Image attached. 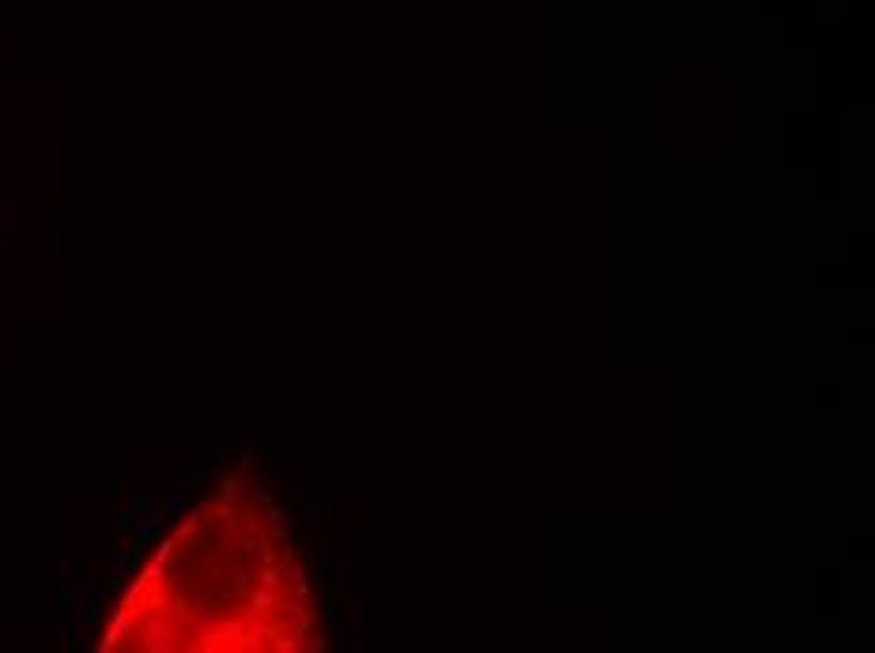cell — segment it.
Instances as JSON below:
<instances>
[{
    "label": "cell",
    "mask_w": 875,
    "mask_h": 653,
    "mask_svg": "<svg viewBox=\"0 0 875 653\" xmlns=\"http://www.w3.org/2000/svg\"><path fill=\"white\" fill-rule=\"evenodd\" d=\"M302 638V582L279 514L223 491L162 540L125 593L102 649H291Z\"/></svg>",
    "instance_id": "obj_1"
}]
</instances>
